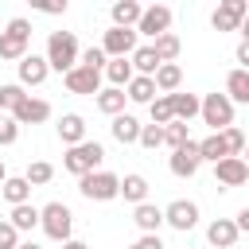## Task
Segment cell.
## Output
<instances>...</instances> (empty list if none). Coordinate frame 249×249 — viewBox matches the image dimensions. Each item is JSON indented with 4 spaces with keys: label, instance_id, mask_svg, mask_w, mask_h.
Returning a JSON list of instances; mask_svg holds the SVG:
<instances>
[{
    "label": "cell",
    "instance_id": "cell-27",
    "mask_svg": "<svg viewBox=\"0 0 249 249\" xmlns=\"http://www.w3.org/2000/svg\"><path fill=\"white\" fill-rule=\"evenodd\" d=\"M171 105H175V121H191L195 113H202V101L195 97V93H171Z\"/></svg>",
    "mask_w": 249,
    "mask_h": 249
},
{
    "label": "cell",
    "instance_id": "cell-41",
    "mask_svg": "<svg viewBox=\"0 0 249 249\" xmlns=\"http://www.w3.org/2000/svg\"><path fill=\"white\" fill-rule=\"evenodd\" d=\"M16 136H19L16 117H0V144H16Z\"/></svg>",
    "mask_w": 249,
    "mask_h": 249
},
{
    "label": "cell",
    "instance_id": "cell-14",
    "mask_svg": "<svg viewBox=\"0 0 249 249\" xmlns=\"http://www.w3.org/2000/svg\"><path fill=\"white\" fill-rule=\"evenodd\" d=\"M237 222L233 218H214L210 226H206V241L214 245V249H233V241H237Z\"/></svg>",
    "mask_w": 249,
    "mask_h": 249
},
{
    "label": "cell",
    "instance_id": "cell-36",
    "mask_svg": "<svg viewBox=\"0 0 249 249\" xmlns=\"http://www.w3.org/2000/svg\"><path fill=\"white\" fill-rule=\"evenodd\" d=\"M105 62H109V54H105L101 47H86V51H82V66H89V70H105Z\"/></svg>",
    "mask_w": 249,
    "mask_h": 249
},
{
    "label": "cell",
    "instance_id": "cell-52",
    "mask_svg": "<svg viewBox=\"0 0 249 249\" xmlns=\"http://www.w3.org/2000/svg\"><path fill=\"white\" fill-rule=\"evenodd\" d=\"M128 249H136V245H128Z\"/></svg>",
    "mask_w": 249,
    "mask_h": 249
},
{
    "label": "cell",
    "instance_id": "cell-12",
    "mask_svg": "<svg viewBox=\"0 0 249 249\" xmlns=\"http://www.w3.org/2000/svg\"><path fill=\"white\" fill-rule=\"evenodd\" d=\"M214 179H218L222 187H245V183H249V163H245L241 156H230V160L214 163Z\"/></svg>",
    "mask_w": 249,
    "mask_h": 249
},
{
    "label": "cell",
    "instance_id": "cell-34",
    "mask_svg": "<svg viewBox=\"0 0 249 249\" xmlns=\"http://www.w3.org/2000/svg\"><path fill=\"white\" fill-rule=\"evenodd\" d=\"M51 179H54V167H51L47 160L27 163V183H31V187H43V183H51Z\"/></svg>",
    "mask_w": 249,
    "mask_h": 249
},
{
    "label": "cell",
    "instance_id": "cell-31",
    "mask_svg": "<svg viewBox=\"0 0 249 249\" xmlns=\"http://www.w3.org/2000/svg\"><path fill=\"white\" fill-rule=\"evenodd\" d=\"M39 218H43V210H35L31 202H23V206H12V218H8V222L23 233V230H35V226H39Z\"/></svg>",
    "mask_w": 249,
    "mask_h": 249
},
{
    "label": "cell",
    "instance_id": "cell-42",
    "mask_svg": "<svg viewBox=\"0 0 249 249\" xmlns=\"http://www.w3.org/2000/svg\"><path fill=\"white\" fill-rule=\"evenodd\" d=\"M35 8L47 12V16H62V12H66V0H39Z\"/></svg>",
    "mask_w": 249,
    "mask_h": 249
},
{
    "label": "cell",
    "instance_id": "cell-24",
    "mask_svg": "<svg viewBox=\"0 0 249 249\" xmlns=\"http://www.w3.org/2000/svg\"><path fill=\"white\" fill-rule=\"evenodd\" d=\"M156 78H144V74H136L132 82H128V101H136V105H152L156 101Z\"/></svg>",
    "mask_w": 249,
    "mask_h": 249
},
{
    "label": "cell",
    "instance_id": "cell-45",
    "mask_svg": "<svg viewBox=\"0 0 249 249\" xmlns=\"http://www.w3.org/2000/svg\"><path fill=\"white\" fill-rule=\"evenodd\" d=\"M233 222H237V230H241V233H249V206H245V210H241Z\"/></svg>",
    "mask_w": 249,
    "mask_h": 249
},
{
    "label": "cell",
    "instance_id": "cell-35",
    "mask_svg": "<svg viewBox=\"0 0 249 249\" xmlns=\"http://www.w3.org/2000/svg\"><path fill=\"white\" fill-rule=\"evenodd\" d=\"M187 140H191V136H187V124H183V121H171V124L163 128V144H171V152H179Z\"/></svg>",
    "mask_w": 249,
    "mask_h": 249
},
{
    "label": "cell",
    "instance_id": "cell-8",
    "mask_svg": "<svg viewBox=\"0 0 249 249\" xmlns=\"http://www.w3.org/2000/svg\"><path fill=\"white\" fill-rule=\"evenodd\" d=\"M167 27H171V8L167 4H152V8H144L140 23H136V35H148L156 43L160 35H167Z\"/></svg>",
    "mask_w": 249,
    "mask_h": 249
},
{
    "label": "cell",
    "instance_id": "cell-2",
    "mask_svg": "<svg viewBox=\"0 0 249 249\" xmlns=\"http://www.w3.org/2000/svg\"><path fill=\"white\" fill-rule=\"evenodd\" d=\"M27 43H31V23L23 16H16L4 31H0V58L4 62H23L27 58Z\"/></svg>",
    "mask_w": 249,
    "mask_h": 249
},
{
    "label": "cell",
    "instance_id": "cell-21",
    "mask_svg": "<svg viewBox=\"0 0 249 249\" xmlns=\"http://www.w3.org/2000/svg\"><path fill=\"white\" fill-rule=\"evenodd\" d=\"M226 97L230 101H241V105H249V70H230L226 74Z\"/></svg>",
    "mask_w": 249,
    "mask_h": 249
},
{
    "label": "cell",
    "instance_id": "cell-46",
    "mask_svg": "<svg viewBox=\"0 0 249 249\" xmlns=\"http://www.w3.org/2000/svg\"><path fill=\"white\" fill-rule=\"evenodd\" d=\"M62 249H89V245H86V241H74V237H70V241H66Z\"/></svg>",
    "mask_w": 249,
    "mask_h": 249
},
{
    "label": "cell",
    "instance_id": "cell-47",
    "mask_svg": "<svg viewBox=\"0 0 249 249\" xmlns=\"http://www.w3.org/2000/svg\"><path fill=\"white\" fill-rule=\"evenodd\" d=\"M241 35H245V39H249V16H245V19H241Z\"/></svg>",
    "mask_w": 249,
    "mask_h": 249
},
{
    "label": "cell",
    "instance_id": "cell-26",
    "mask_svg": "<svg viewBox=\"0 0 249 249\" xmlns=\"http://www.w3.org/2000/svg\"><path fill=\"white\" fill-rule=\"evenodd\" d=\"M124 97H128L124 89L109 86V89H101V93H97V109H101V113H109V117H121V113H124Z\"/></svg>",
    "mask_w": 249,
    "mask_h": 249
},
{
    "label": "cell",
    "instance_id": "cell-17",
    "mask_svg": "<svg viewBox=\"0 0 249 249\" xmlns=\"http://www.w3.org/2000/svg\"><path fill=\"white\" fill-rule=\"evenodd\" d=\"M58 136H62V144H70V148L86 144V121H82L78 113H62V121H58Z\"/></svg>",
    "mask_w": 249,
    "mask_h": 249
},
{
    "label": "cell",
    "instance_id": "cell-44",
    "mask_svg": "<svg viewBox=\"0 0 249 249\" xmlns=\"http://www.w3.org/2000/svg\"><path fill=\"white\" fill-rule=\"evenodd\" d=\"M237 62H241V70H249V39L237 43Z\"/></svg>",
    "mask_w": 249,
    "mask_h": 249
},
{
    "label": "cell",
    "instance_id": "cell-5",
    "mask_svg": "<svg viewBox=\"0 0 249 249\" xmlns=\"http://www.w3.org/2000/svg\"><path fill=\"white\" fill-rule=\"evenodd\" d=\"M78 191H82L89 202H109V198L121 195V179H117L113 171H89V175L78 179Z\"/></svg>",
    "mask_w": 249,
    "mask_h": 249
},
{
    "label": "cell",
    "instance_id": "cell-15",
    "mask_svg": "<svg viewBox=\"0 0 249 249\" xmlns=\"http://www.w3.org/2000/svg\"><path fill=\"white\" fill-rule=\"evenodd\" d=\"M16 70H19V86H39V82H47L51 62L39 58V54H27L23 62H16Z\"/></svg>",
    "mask_w": 249,
    "mask_h": 249
},
{
    "label": "cell",
    "instance_id": "cell-51",
    "mask_svg": "<svg viewBox=\"0 0 249 249\" xmlns=\"http://www.w3.org/2000/svg\"><path fill=\"white\" fill-rule=\"evenodd\" d=\"M0 109H4V86H0Z\"/></svg>",
    "mask_w": 249,
    "mask_h": 249
},
{
    "label": "cell",
    "instance_id": "cell-6",
    "mask_svg": "<svg viewBox=\"0 0 249 249\" xmlns=\"http://www.w3.org/2000/svg\"><path fill=\"white\" fill-rule=\"evenodd\" d=\"M202 121H206L214 132L233 128V101H230L226 93H206V97H202Z\"/></svg>",
    "mask_w": 249,
    "mask_h": 249
},
{
    "label": "cell",
    "instance_id": "cell-25",
    "mask_svg": "<svg viewBox=\"0 0 249 249\" xmlns=\"http://www.w3.org/2000/svg\"><path fill=\"white\" fill-rule=\"evenodd\" d=\"M179 82H183L179 62H163V66L156 70V89H160V93H175V89H179Z\"/></svg>",
    "mask_w": 249,
    "mask_h": 249
},
{
    "label": "cell",
    "instance_id": "cell-48",
    "mask_svg": "<svg viewBox=\"0 0 249 249\" xmlns=\"http://www.w3.org/2000/svg\"><path fill=\"white\" fill-rule=\"evenodd\" d=\"M19 249H39V245L35 241H19Z\"/></svg>",
    "mask_w": 249,
    "mask_h": 249
},
{
    "label": "cell",
    "instance_id": "cell-22",
    "mask_svg": "<svg viewBox=\"0 0 249 249\" xmlns=\"http://www.w3.org/2000/svg\"><path fill=\"white\" fill-rule=\"evenodd\" d=\"M163 62H160V54H156V47L148 43V47H136V54H132V70L136 74H144V78H156V70H160Z\"/></svg>",
    "mask_w": 249,
    "mask_h": 249
},
{
    "label": "cell",
    "instance_id": "cell-43",
    "mask_svg": "<svg viewBox=\"0 0 249 249\" xmlns=\"http://www.w3.org/2000/svg\"><path fill=\"white\" fill-rule=\"evenodd\" d=\"M136 249H163V241H160V233H144L136 241Z\"/></svg>",
    "mask_w": 249,
    "mask_h": 249
},
{
    "label": "cell",
    "instance_id": "cell-30",
    "mask_svg": "<svg viewBox=\"0 0 249 249\" xmlns=\"http://www.w3.org/2000/svg\"><path fill=\"white\" fill-rule=\"evenodd\" d=\"M121 195H124L128 202H136V206H140V202L148 198V179H144V175H136V171H132V175H124V179H121Z\"/></svg>",
    "mask_w": 249,
    "mask_h": 249
},
{
    "label": "cell",
    "instance_id": "cell-29",
    "mask_svg": "<svg viewBox=\"0 0 249 249\" xmlns=\"http://www.w3.org/2000/svg\"><path fill=\"white\" fill-rule=\"evenodd\" d=\"M0 191H4V198H8L12 206H23V202L31 198V183H27V175H16V179H8Z\"/></svg>",
    "mask_w": 249,
    "mask_h": 249
},
{
    "label": "cell",
    "instance_id": "cell-28",
    "mask_svg": "<svg viewBox=\"0 0 249 249\" xmlns=\"http://www.w3.org/2000/svg\"><path fill=\"white\" fill-rule=\"evenodd\" d=\"M198 152H202V160H210V163H222V160H230L222 132H210L206 140H198Z\"/></svg>",
    "mask_w": 249,
    "mask_h": 249
},
{
    "label": "cell",
    "instance_id": "cell-33",
    "mask_svg": "<svg viewBox=\"0 0 249 249\" xmlns=\"http://www.w3.org/2000/svg\"><path fill=\"white\" fill-rule=\"evenodd\" d=\"M152 47H156V54H160V62H175V58H179V51H183V43H179V35H171V31H167V35H160V39H156Z\"/></svg>",
    "mask_w": 249,
    "mask_h": 249
},
{
    "label": "cell",
    "instance_id": "cell-19",
    "mask_svg": "<svg viewBox=\"0 0 249 249\" xmlns=\"http://www.w3.org/2000/svg\"><path fill=\"white\" fill-rule=\"evenodd\" d=\"M140 16H144V8H140L136 0H117V4H113V27H132V31H136Z\"/></svg>",
    "mask_w": 249,
    "mask_h": 249
},
{
    "label": "cell",
    "instance_id": "cell-4",
    "mask_svg": "<svg viewBox=\"0 0 249 249\" xmlns=\"http://www.w3.org/2000/svg\"><path fill=\"white\" fill-rule=\"evenodd\" d=\"M39 226H43V233H47L51 241H62V245H66V241H70V230H74V214H70L66 202H47Z\"/></svg>",
    "mask_w": 249,
    "mask_h": 249
},
{
    "label": "cell",
    "instance_id": "cell-20",
    "mask_svg": "<svg viewBox=\"0 0 249 249\" xmlns=\"http://www.w3.org/2000/svg\"><path fill=\"white\" fill-rule=\"evenodd\" d=\"M132 222H136L144 233H156V230L163 226V210H160L156 202H140V206L132 210Z\"/></svg>",
    "mask_w": 249,
    "mask_h": 249
},
{
    "label": "cell",
    "instance_id": "cell-3",
    "mask_svg": "<svg viewBox=\"0 0 249 249\" xmlns=\"http://www.w3.org/2000/svg\"><path fill=\"white\" fill-rule=\"evenodd\" d=\"M101 160H105V148L97 144V140H86V144H78V148H70L66 156H62V167L70 171V175H89V171H97L101 167Z\"/></svg>",
    "mask_w": 249,
    "mask_h": 249
},
{
    "label": "cell",
    "instance_id": "cell-18",
    "mask_svg": "<svg viewBox=\"0 0 249 249\" xmlns=\"http://www.w3.org/2000/svg\"><path fill=\"white\" fill-rule=\"evenodd\" d=\"M113 140H121V144H140V121L136 117H128V113H121V117H113Z\"/></svg>",
    "mask_w": 249,
    "mask_h": 249
},
{
    "label": "cell",
    "instance_id": "cell-32",
    "mask_svg": "<svg viewBox=\"0 0 249 249\" xmlns=\"http://www.w3.org/2000/svg\"><path fill=\"white\" fill-rule=\"evenodd\" d=\"M152 124H160V128H167L171 121H175V105H171V93H163V97H156L152 105Z\"/></svg>",
    "mask_w": 249,
    "mask_h": 249
},
{
    "label": "cell",
    "instance_id": "cell-50",
    "mask_svg": "<svg viewBox=\"0 0 249 249\" xmlns=\"http://www.w3.org/2000/svg\"><path fill=\"white\" fill-rule=\"evenodd\" d=\"M241 160H245V163H249V144H245V156H241Z\"/></svg>",
    "mask_w": 249,
    "mask_h": 249
},
{
    "label": "cell",
    "instance_id": "cell-9",
    "mask_svg": "<svg viewBox=\"0 0 249 249\" xmlns=\"http://www.w3.org/2000/svg\"><path fill=\"white\" fill-rule=\"evenodd\" d=\"M101 51H105L109 58L136 54V31H132V27H109L105 39H101Z\"/></svg>",
    "mask_w": 249,
    "mask_h": 249
},
{
    "label": "cell",
    "instance_id": "cell-1",
    "mask_svg": "<svg viewBox=\"0 0 249 249\" xmlns=\"http://www.w3.org/2000/svg\"><path fill=\"white\" fill-rule=\"evenodd\" d=\"M47 62H51V70H58L62 78L82 62V51H78L74 31H51V35H47Z\"/></svg>",
    "mask_w": 249,
    "mask_h": 249
},
{
    "label": "cell",
    "instance_id": "cell-13",
    "mask_svg": "<svg viewBox=\"0 0 249 249\" xmlns=\"http://www.w3.org/2000/svg\"><path fill=\"white\" fill-rule=\"evenodd\" d=\"M66 89L70 93H101V70H89V66H74L66 74Z\"/></svg>",
    "mask_w": 249,
    "mask_h": 249
},
{
    "label": "cell",
    "instance_id": "cell-7",
    "mask_svg": "<svg viewBox=\"0 0 249 249\" xmlns=\"http://www.w3.org/2000/svg\"><path fill=\"white\" fill-rule=\"evenodd\" d=\"M245 16H249V4L245 0H222L214 8L210 23H214V31H241V19Z\"/></svg>",
    "mask_w": 249,
    "mask_h": 249
},
{
    "label": "cell",
    "instance_id": "cell-23",
    "mask_svg": "<svg viewBox=\"0 0 249 249\" xmlns=\"http://www.w3.org/2000/svg\"><path fill=\"white\" fill-rule=\"evenodd\" d=\"M105 78H109L117 89H124V86L136 78V70H132V58H109V62H105Z\"/></svg>",
    "mask_w": 249,
    "mask_h": 249
},
{
    "label": "cell",
    "instance_id": "cell-37",
    "mask_svg": "<svg viewBox=\"0 0 249 249\" xmlns=\"http://www.w3.org/2000/svg\"><path fill=\"white\" fill-rule=\"evenodd\" d=\"M23 101H27V93H23V86H19V82L4 86V109H12V113H16V109H19Z\"/></svg>",
    "mask_w": 249,
    "mask_h": 249
},
{
    "label": "cell",
    "instance_id": "cell-16",
    "mask_svg": "<svg viewBox=\"0 0 249 249\" xmlns=\"http://www.w3.org/2000/svg\"><path fill=\"white\" fill-rule=\"evenodd\" d=\"M12 117H16V124H43V121L51 117V105H47L43 97H27Z\"/></svg>",
    "mask_w": 249,
    "mask_h": 249
},
{
    "label": "cell",
    "instance_id": "cell-40",
    "mask_svg": "<svg viewBox=\"0 0 249 249\" xmlns=\"http://www.w3.org/2000/svg\"><path fill=\"white\" fill-rule=\"evenodd\" d=\"M0 249H19V230L12 222H0Z\"/></svg>",
    "mask_w": 249,
    "mask_h": 249
},
{
    "label": "cell",
    "instance_id": "cell-39",
    "mask_svg": "<svg viewBox=\"0 0 249 249\" xmlns=\"http://www.w3.org/2000/svg\"><path fill=\"white\" fill-rule=\"evenodd\" d=\"M163 144V128L160 124H144L140 128V148H160Z\"/></svg>",
    "mask_w": 249,
    "mask_h": 249
},
{
    "label": "cell",
    "instance_id": "cell-10",
    "mask_svg": "<svg viewBox=\"0 0 249 249\" xmlns=\"http://www.w3.org/2000/svg\"><path fill=\"white\" fill-rule=\"evenodd\" d=\"M198 163H202V152H198L195 140H187V144H183L179 152H171V160H167L171 175H179V179H191V175L198 171Z\"/></svg>",
    "mask_w": 249,
    "mask_h": 249
},
{
    "label": "cell",
    "instance_id": "cell-49",
    "mask_svg": "<svg viewBox=\"0 0 249 249\" xmlns=\"http://www.w3.org/2000/svg\"><path fill=\"white\" fill-rule=\"evenodd\" d=\"M4 183H8V171H4V163H0V187H4Z\"/></svg>",
    "mask_w": 249,
    "mask_h": 249
},
{
    "label": "cell",
    "instance_id": "cell-11",
    "mask_svg": "<svg viewBox=\"0 0 249 249\" xmlns=\"http://www.w3.org/2000/svg\"><path fill=\"white\" fill-rule=\"evenodd\" d=\"M163 222H167L171 230L187 233V230H195V226H198V206H195V202H187V198H175V202L163 210Z\"/></svg>",
    "mask_w": 249,
    "mask_h": 249
},
{
    "label": "cell",
    "instance_id": "cell-38",
    "mask_svg": "<svg viewBox=\"0 0 249 249\" xmlns=\"http://www.w3.org/2000/svg\"><path fill=\"white\" fill-rule=\"evenodd\" d=\"M222 140H226V152H230V156H241V152H245V132H241V128H226Z\"/></svg>",
    "mask_w": 249,
    "mask_h": 249
}]
</instances>
